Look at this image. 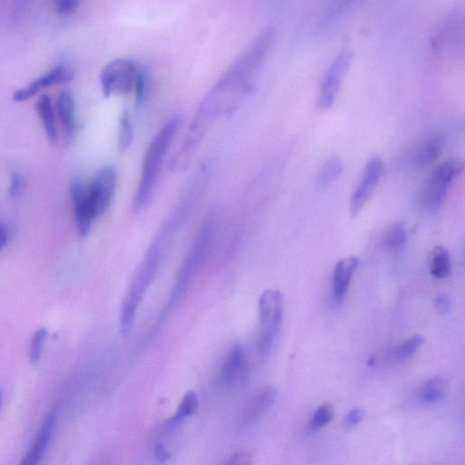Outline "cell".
<instances>
[{
  "label": "cell",
  "mask_w": 465,
  "mask_h": 465,
  "mask_svg": "<svg viewBox=\"0 0 465 465\" xmlns=\"http://www.w3.org/2000/svg\"><path fill=\"white\" fill-rule=\"evenodd\" d=\"M172 244L173 241L171 238L162 232H157L152 241L139 268L135 274L123 302L120 318L123 335H128L132 331L140 303L145 297L148 287L153 283L164 257L168 254Z\"/></svg>",
  "instance_id": "obj_1"
},
{
  "label": "cell",
  "mask_w": 465,
  "mask_h": 465,
  "mask_svg": "<svg viewBox=\"0 0 465 465\" xmlns=\"http://www.w3.org/2000/svg\"><path fill=\"white\" fill-rule=\"evenodd\" d=\"M181 121H182V117L180 115L171 117L165 126H162L149 146L145 159H144L139 188H137V196L134 200V211L136 213L141 212L153 197L164 160L176 137Z\"/></svg>",
  "instance_id": "obj_2"
},
{
  "label": "cell",
  "mask_w": 465,
  "mask_h": 465,
  "mask_svg": "<svg viewBox=\"0 0 465 465\" xmlns=\"http://www.w3.org/2000/svg\"><path fill=\"white\" fill-rule=\"evenodd\" d=\"M214 229V217L209 215L201 224L199 230H198L196 238L192 244L190 250H189L182 266H181L165 313H163L161 319L157 321L159 323H157V329L161 326L162 320L165 319L169 313L181 302L184 295L188 291L191 281L193 280L195 275H196L204 260H205L206 254H208L212 238H213Z\"/></svg>",
  "instance_id": "obj_3"
},
{
  "label": "cell",
  "mask_w": 465,
  "mask_h": 465,
  "mask_svg": "<svg viewBox=\"0 0 465 465\" xmlns=\"http://www.w3.org/2000/svg\"><path fill=\"white\" fill-rule=\"evenodd\" d=\"M464 162L458 159H448L439 164L422 189L421 204L428 212H435L446 202L453 181L463 173Z\"/></svg>",
  "instance_id": "obj_4"
},
{
  "label": "cell",
  "mask_w": 465,
  "mask_h": 465,
  "mask_svg": "<svg viewBox=\"0 0 465 465\" xmlns=\"http://www.w3.org/2000/svg\"><path fill=\"white\" fill-rule=\"evenodd\" d=\"M465 19L461 8L438 23L431 37V48L438 56L458 57L464 52Z\"/></svg>",
  "instance_id": "obj_5"
},
{
  "label": "cell",
  "mask_w": 465,
  "mask_h": 465,
  "mask_svg": "<svg viewBox=\"0 0 465 465\" xmlns=\"http://www.w3.org/2000/svg\"><path fill=\"white\" fill-rule=\"evenodd\" d=\"M283 295L278 290H266L258 301L260 331L257 338V351L262 357L268 355L283 318Z\"/></svg>",
  "instance_id": "obj_6"
},
{
  "label": "cell",
  "mask_w": 465,
  "mask_h": 465,
  "mask_svg": "<svg viewBox=\"0 0 465 465\" xmlns=\"http://www.w3.org/2000/svg\"><path fill=\"white\" fill-rule=\"evenodd\" d=\"M139 71L131 60L117 59L109 63L100 74L103 94L126 95L135 90Z\"/></svg>",
  "instance_id": "obj_7"
},
{
  "label": "cell",
  "mask_w": 465,
  "mask_h": 465,
  "mask_svg": "<svg viewBox=\"0 0 465 465\" xmlns=\"http://www.w3.org/2000/svg\"><path fill=\"white\" fill-rule=\"evenodd\" d=\"M352 59L353 55L349 50L341 51L327 68L318 91L317 107L320 110H327L334 105Z\"/></svg>",
  "instance_id": "obj_8"
},
{
  "label": "cell",
  "mask_w": 465,
  "mask_h": 465,
  "mask_svg": "<svg viewBox=\"0 0 465 465\" xmlns=\"http://www.w3.org/2000/svg\"><path fill=\"white\" fill-rule=\"evenodd\" d=\"M384 162L379 157H372L366 163L360 182L350 199V213L357 217L363 210L383 175Z\"/></svg>",
  "instance_id": "obj_9"
},
{
  "label": "cell",
  "mask_w": 465,
  "mask_h": 465,
  "mask_svg": "<svg viewBox=\"0 0 465 465\" xmlns=\"http://www.w3.org/2000/svg\"><path fill=\"white\" fill-rule=\"evenodd\" d=\"M117 173L112 166H105L88 188V196L97 217L107 211L117 186Z\"/></svg>",
  "instance_id": "obj_10"
},
{
  "label": "cell",
  "mask_w": 465,
  "mask_h": 465,
  "mask_svg": "<svg viewBox=\"0 0 465 465\" xmlns=\"http://www.w3.org/2000/svg\"><path fill=\"white\" fill-rule=\"evenodd\" d=\"M248 375V359L245 349L240 344H235L226 355L219 372L221 386L234 390L242 386Z\"/></svg>",
  "instance_id": "obj_11"
},
{
  "label": "cell",
  "mask_w": 465,
  "mask_h": 465,
  "mask_svg": "<svg viewBox=\"0 0 465 465\" xmlns=\"http://www.w3.org/2000/svg\"><path fill=\"white\" fill-rule=\"evenodd\" d=\"M70 196L77 230L81 237H86L90 234L92 224L97 218L88 196V188L83 185L81 181L75 180L70 186Z\"/></svg>",
  "instance_id": "obj_12"
},
{
  "label": "cell",
  "mask_w": 465,
  "mask_h": 465,
  "mask_svg": "<svg viewBox=\"0 0 465 465\" xmlns=\"http://www.w3.org/2000/svg\"><path fill=\"white\" fill-rule=\"evenodd\" d=\"M446 139L441 134H431L423 137L413 146L409 153L410 165L415 168H424L443 153Z\"/></svg>",
  "instance_id": "obj_13"
},
{
  "label": "cell",
  "mask_w": 465,
  "mask_h": 465,
  "mask_svg": "<svg viewBox=\"0 0 465 465\" xmlns=\"http://www.w3.org/2000/svg\"><path fill=\"white\" fill-rule=\"evenodd\" d=\"M277 398V389L272 386L264 387L252 396L244 409L242 415L243 427H248L257 423L262 416L271 409Z\"/></svg>",
  "instance_id": "obj_14"
},
{
  "label": "cell",
  "mask_w": 465,
  "mask_h": 465,
  "mask_svg": "<svg viewBox=\"0 0 465 465\" xmlns=\"http://www.w3.org/2000/svg\"><path fill=\"white\" fill-rule=\"evenodd\" d=\"M72 79H73V73L62 66H59L44 76L40 77L27 87L17 90L13 94V100L16 102L27 101L28 99L36 96L40 90L50 87V86L64 84V83L71 81Z\"/></svg>",
  "instance_id": "obj_15"
},
{
  "label": "cell",
  "mask_w": 465,
  "mask_h": 465,
  "mask_svg": "<svg viewBox=\"0 0 465 465\" xmlns=\"http://www.w3.org/2000/svg\"><path fill=\"white\" fill-rule=\"evenodd\" d=\"M57 416V413L55 409L48 413L35 442H34L30 450L28 451L20 464L23 465H36L41 462L46 452H47L48 446H50L55 426H56Z\"/></svg>",
  "instance_id": "obj_16"
},
{
  "label": "cell",
  "mask_w": 465,
  "mask_h": 465,
  "mask_svg": "<svg viewBox=\"0 0 465 465\" xmlns=\"http://www.w3.org/2000/svg\"><path fill=\"white\" fill-rule=\"evenodd\" d=\"M359 266L357 257L344 258L335 265L332 277L333 297L337 302H342L348 291L353 275Z\"/></svg>",
  "instance_id": "obj_17"
},
{
  "label": "cell",
  "mask_w": 465,
  "mask_h": 465,
  "mask_svg": "<svg viewBox=\"0 0 465 465\" xmlns=\"http://www.w3.org/2000/svg\"><path fill=\"white\" fill-rule=\"evenodd\" d=\"M57 109L61 122L65 137L68 140L73 139L77 131L76 115H75V100L68 91H63L57 100Z\"/></svg>",
  "instance_id": "obj_18"
},
{
  "label": "cell",
  "mask_w": 465,
  "mask_h": 465,
  "mask_svg": "<svg viewBox=\"0 0 465 465\" xmlns=\"http://www.w3.org/2000/svg\"><path fill=\"white\" fill-rule=\"evenodd\" d=\"M37 114L44 126L46 135L50 142H56L57 137L56 117H55L52 101L48 95H42L36 104Z\"/></svg>",
  "instance_id": "obj_19"
},
{
  "label": "cell",
  "mask_w": 465,
  "mask_h": 465,
  "mask_svg": "<svg viewBox=\"0 0 465 465\" xmlns=\"http://www.w3.org/2000/svg\"><path fill=\"white\" fill-rule=\"evenodd\" d=\"M198 404L199 402L196 393L193 391L186 393L181 401L177 411L166 423V428L168 430L177 428L185 419L190 417L197 412Z\"/></svg>",
  "instance_id": "obj_20"
},
{
  "label": "cell",
  "mask_w": 465,
  "mask_h": 465,
  "mask_svg": "<svg viewBox=\"0 0 465 465\" xmlns=\"http://www.w3.org/2000/svg\"><path fill=\"white\" fill-rule=\"evenodd\" d=\"M431 274L436 279H444L450 274L451 258L449 251L444 246H435L430 255Z\"/></svg>",
  "instance_id": "obj_21"
},
{
  "label": "cell",
  "mask_w": 465,
  "mask_h": 465,
  "mask_svg": "<svg viewBox=\"0 0 465 465\" xmlns=\"http://www.w3.org/2000/svg\"><path fill=\"white\" fill-rule=\"evenodd\" d=\"M447 383L444 378L433 377L421 387L420 400L424 404H435L443 400L446 394Z\"/></svg>",
  "instance_id": "obj_22"
},
{
  "label": "cell",
  "mask_w": 465,
  "mask_h": 465,
  "mask_svg": "<svg viewBox=\"0 0 465 465\" xmlns=\"http://www.w3.org/2000/svg\"><path fill=\"white\" fill-rule=\"evenodd\" d=\"M343 169V162L339 157L337 156L329 157L318 173V186L322 188H329L339 179Z\"/></svg>",
  "instance_id": "obj_23"
},
{
  "label": "cell",
  "mask_w": 465,
  "mask_h": 465,
  "mask_svg": "<svg viewBox=\"0 0 465 465\" xmlns=\"http://www.w3.org/2000/svg\"><path fill=\"white\" fill-rule=\"evenodd\" d=\"M407 241V232L406 224L396 222L392 224L383 235V246L386 250H399L406 245Z\"/></svg>",
  "instance_id": "obj_24"
},
{
  "label": "cell",
  "mask_w": 465,
  "mask_h": 465,
  "mask_svg": "<svg viewBox=\"0 0 465 465\" xmlns=\"http://www.w3.org/2000/svg\"><path fill=\"white\" fill-rule=\"evenodd\" d=\"M424 339L421 335H413L404 343L399 344L390 352L389 357L395 363H404L411 358L418 349L423 346Z\"/></svg>",
  "instance_id": "obj_25"
},
{
  "label": "cell",
  "mask_w": 465,
  "mask_h": 465,
  "mask_svg": "<svg viewBox=\"0 0 465 465\" xmlns=\"http://www.w3.org/2000/svg\"><path fill=\"white\" fill-rule=\"evenodd\" d=\"M334 417V406L328 403L321 404V406L315 410L312 418L310 419L308 426H307V432L309 433L318 432V431L326 427L327 424L331 423Z\"/></svg>",
  "instance_id": "obj_26"
},
{
  "label": "cell",
  "mask_w": 465,
  "mask_h": 465,
  "mask_svg": "<svg viewBox=\"0 0 465 465\" xmlns=\"http://www.w3.org/2000/svg\"><path fill=\"white\" fill-rule=\"evenodd\" d=\"M357 0H329L323 14L322 24H332L344 15Z\"/></svg>",
  "instance_id": "obj_27"
},
{
  "label": "cell",
  "mask_w": 465,
  "mask_h": 465,
  "mask_svg": "<svg viewBox=\"0 0 465 465\" xmlns=\"http://www.w3.org/2000/svg\"><path fill=\"white\" fill-rule=\"evenodd\" d=\"M134 139V128L128 112H123L119 120V149L120 152L128 150Z\"/></svg>",
  "instance_id": "obj_28"
},
{
  "label": "cell",
  "mask_w": 465,
  "mask_h": 465,
  "mask_svg": "<svg viewBox=\"0 0 465 465\" xmlns=\"http://www.w3.org/2000/svg\"><path fill=\"white\" fill-rule=\"evenodd\" d=\"M47 329L41 328L37 330L34 334L30 344V362L33 364L39 363L41 357L43 344L48 337Z\"/></svg>",
  "instance_id": "obj_29"
},
{
  "label": "cell",
  "mask_w": 465,
  "mask_h": 465,
  "mask_svg": "<svg viewBox=\"0 0 465 465\" xmlns=\"http://www.w3.org/2000/svg\"><path fill=\"white\" fill-rule=\"evenodd\" d=\"M54 4L57 14L68 16L76 11L79 0H54Z\"/></svg>",
  "instance_id": "obj_30"
},
{
  "label": "cell",
  "mask_w": 465,
  "mask_h": 465,
  "mask_svg": "<svg viewBox=\"0 0 465 465\" xmlns=\"http://www.w3.org/2000/svg\"><path fill=\"white\" fill-rule=\"evenodd\" d=\"M148 77H146V74L143 72L139 71V77H137L136 87H135V91H136V99L137 104H141L144 100L146 99V94H148Z\"/></svg>",
  "instance_id": "obj_31"
},
{
  "label": "cell",
  "mask_w": 465,
  "mask_h": 465,
  "mask_svg": "<svg viewBox=\"0 0 465 465\" xmlns=\"http://www.w3.org/2000/svg\"><path fill=\"white\" fill-rule=\"evenodd\" d=\"M364 417V411L363 409H353L347 413L344 417V426L347 427H354L361 423Z\"/></svg>",
  "instance_id": "obj_32"
},
{
  "label": "cell",
  "mask_w": 465,
  "mask_h": 465,
  "mask_svg": "<svg viewBox=\"0 0 465 465\" xmlns=\"http://www.w3.org/2000/svg\"><path fill=\"white\" fill-rule=\"evenodd\" d=\"M154 457L160 464H165L171 457L169 450L166 448V444L159 442V443L155 444L153 449Z\"/></svg>",
  "instance_id": "obj_33"
},
{
  "label": "cell",
  "mask_w": 465,
  "mask_h": 465,
  "mask_svg": "<svg viewBox=\"0 0 465 465\" xmlns=\"http://www.w3.org/2000/svg\"><path fill=\"white\" fill-rule=\"evenodd\" d=\"M435 306L439 314L446 315L449 314L451 309V302L446 295H441L435 297Z\"/></svg>",
  "instance_id": "obj_34"
},
{
  "label": "cell",
  "mask_w": 465,
  "mask_h": 465,
  "mask_svg": "<svg viewBox=\"0 0 465 465\" xmlns=\"http://www.w3.org/2000/svg\"><path fill=\"white\" fill-rule=\"evenodd\" d=\"M24 185V180L22 177L18 173H14L11 177V182L10 186V195L11 197H15L21 191L22 186Z\"/></svg>",
  "instance_id": "obj_35"
},
{
  "label": "cell",
  "mask_w": 465,
  "mask_h": 465,
  "mask_svg": "<svg viewBox=\"0 0 465 465\" xmlns=\"http://www.w3.org/2000/svg\"><path fill=\"white\" fill-rule=\"evenodd\" d=\"M228 464L232 465H246L252 464L251 455L248 453H237L231 456L230 460L228 462Z\"/></svg>",
  "instance_id": "obj_36"
},
{
  "label": "cell",
  "mask_w": 465,
  "mask_h": 465,
  "mask_svg": "<svg viewBox=\"0 0 465 465\" xmlns=\"http://www.w3.org/2000/svg\"><path fill=\"white\" fill-rule=\"evenodd\" d=\"M8 237H10V232H8L7 226L4 224H0V251L7 245Z\"/></svg>",
  "instance_id": "obj_37"
},
{
  "label": "cell",
  "mask_w": 465,
  "mask_h": 465,
  "mask_svg": "<svg viewBox=\"0 0 465 465\" xmlns=\"http://www.w3.org/2000/svg\"><path fill=\"white\" fill-rule=\"evenodd\" d=\"M1 404H2V393L1 390H0V408H1Z\"/></svg>",
  "instance_id": "obj_38"
}]
</instances>
